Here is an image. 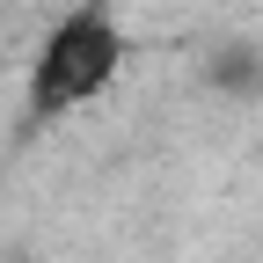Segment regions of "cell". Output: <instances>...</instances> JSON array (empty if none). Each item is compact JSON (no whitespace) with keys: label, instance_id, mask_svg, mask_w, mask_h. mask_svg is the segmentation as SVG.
<instances>
[{"label":"cell","instance_id":"obj_1","mask_svg":"<svg viewBox=\"0 0 263 263\" xmlns=\"http://www.w3.org/2000/svg\"><path fill=\"white\" fill-rule=\"evenodd\" d=\"M124 59H132V44H124V29H117V15L103 8V0L66 8L44 29L37 59H29V103H22L29 132H44L59 117H73L81 103H95V95L124 73Z\"/></svg>","mask_w":263,"mask_h":263},{"label":"cell","instance_id":"obj_3","mask_svg":"<svg viewBox=\"0 0 263 263\" xmlns=\"http://www.w3.org/2000/svg\"><path fill=\"white\" fill-rule=\"evenodd\" d=\"M15 263H29V256H15Z\"/></svg>","mask_w":263,"mask_h":263},{"label":"cell","instance_id":"obj_2","mask_svg":"<svg viewBox=\"0 0 263 263\" xmlns=\"http://www.w3.org/2000/svg\"><path fill=\"white\" fill-rule=\"evenodd\" d=\"M205 88H219V95H263V44L256 37H227V44H212L205 51Z\"/></svg>","mask_w":263,"mask_h":263}]
</instances>
